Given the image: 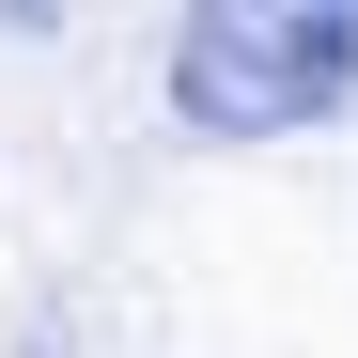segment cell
I'll use <instances>...</instances> for the list:
<instances>
[{"instance_id":"obj_1","label":"cell","mask_w":358,"mask_h":358,"mask_svg":"<svg viewBox=\"0 0 358 358\" xmlns=\"http://www.w3.org/2000/svg\"><path fill=\"white\" fill-rule=\"evenodd\" d=\"M358 94V0H187V63H171V109L218 141H280L327 125Z\"/></svg>"}]
</instances>
